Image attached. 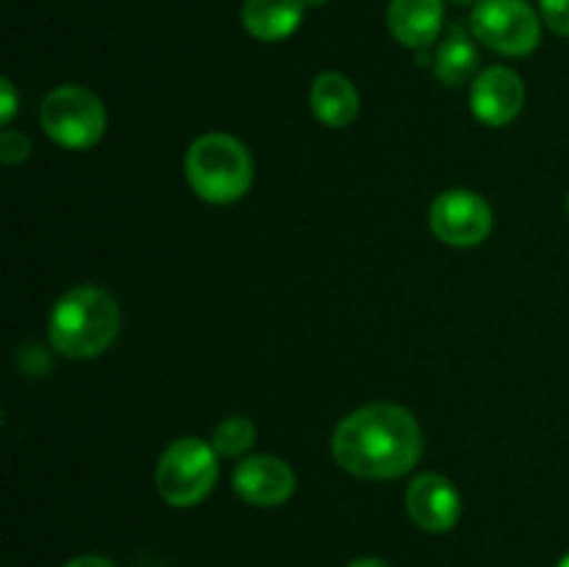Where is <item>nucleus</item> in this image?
Returning a JSON list of instances; mask_svg holds the SVG:
<instances>
[{
    "mask_svg": "<svg viewBox=\"0 0 569 567\" xmlns=\"http://www.w3.org/2000/svg\"><path fill=\"white\" fill-rule=\"evenodd\" d=\"M339 467L370 481L400 478L422 456V428L398 404H370L339 420L331 437Z\"/></svg>",
    "mask_w": 569,
    "mask_h": 567,
    "instance_id": "nucleus-1",
    "label": "nucleus"
},
{
    "mask_svg": "<svg viewBox=\"0 0 569 567\" xmlns=\"http://www.w3.org/2000/svg\"><path fill=\"white\" fill-rule=\"evenodd\" d=\"M120 334V306L114 295L94 284L72 287L56 300L48 317V339L67 359H94Z\"/></svg>",
    "mask_w": 569,
    "mask_h": 567,
    "instance_id": "nucleus-2",
    "label": "nucleus"
},
{
    "mask_svg": "<svg viewBox=\"0 0 569 567\" xmlns=\"http://www.w3.org/2000/svg\"><path fill=\"white\" fill-rule=\"evenodd\" d=\"M187 181L200 200L214 206L237 203L253 183V159L231 133H203L187 150Z\"/></svg>",
    "mask_w": 569,
    "mask_h": 567,
    "instance_id": "nucleus-3",
    "label": "nucleus"
},
{
    "mask_svg": "<svg viewBox=\"0 0 569 567\" xmlns=\"http://www.w3.org/2000/svg\"><path fill=\"white\" fill-rule=\"evenodd\" d=\"M220 454L200 437H181L161 454L156 465V489L176 509H189L209 498L220 476Z\"/></svg>",
    "mask_w": 569,
    "mask_h": 567,
    "instance_id": "nucleus-4",
    "label": "nucleus"
},
{
    "mask_svg": "<svg viewBox=\"0 0 569 567\" xmlns=\"http://www.w3.org/2000/svg\"><path fill=\"white\" fill-rule=\"evenodd\" d=\"M39 122L59 148L89 150L103 139L109 117L98 94L76 83H64L44 94Z\"/></svg>",
    "mask_w": 569,
    "mask_h": 567,
    "instance_id": "nucleus-5",
    "label": "nucleus"
},
{
    "mask_svg": "<svg viewBox=\"0 0 569 567\" xmlns=\"http://www.w3.org/2000/svg\"><path fill=\"white\" fill-rule=\"evenodd\" d=\"M470 33L500 56H528L542 39V17L528 0H478Z\"/></svg>",
    "mask_w": 569,
    "mask_h": 567,
    "instance_id": "nucleus-6",
    "label": "nucleus"
},
{
    "mask_svg": "<svg viewBox=\"0 0 569 567\" xmlns=\"http://www.w3.org/2000/svg\"><path fill=\"white\" fill-rule=\"evenodd\" d=\"M433 237L453 248H476L492 233V206L472 189H448L431 203Z\"/></svg>",
    "mask_w": 569,
    "mask_h": 567,
    "instance_id": "nucleus-7",
    "label": "nucleus"
},
{
    "mask_svg": "<svg viewBox=\"0 0 569 567\" xmlns=\"http://www.w3.org/2000/svg\"><path fill=\"white\" fill-rule=\"evenodd\" d=\"M526 106V83L511 67H489L472 81L470 109L478 122L489 128H503Z\"/></svg>",
    "mask_w": 569,
    "mask_h": 567,
    "instance_id": "nucleus-8",
    "label": "nucleus"
},
{
    "mask_svg": "<svg viewBox=\"0 0 569 567\" xmlns=\"http://www.w3.org/2000/svg\"><path fill=\"white\" fill-rule=\"evenodd\" d=\"M233 493L250 506L272 509L292 498L295 470L283 459L270 454L248 456L233 470Z\"/></svg>",
    "mask_w": 569,
    "mask_h": 567,
    "instance_id": "nucleus-9",
    "label": "nucleus"
},
{
    "mask_svg": "<svg viewBox=\"0 0 569 567\" xmlns=\"http://www.w3.org/2000/svg\"><path fill=\"white\" fill-rule=\"evenodd\" d=\"M406 509L422 531L442 534L459 523L461 495L450 478L439 472H422L406 489Z\"/></svg>",
    "mask_w": 569,
    "mask_h": 567,
    "instance_id": "nucleus-10",
    "label": "nucleus"
},
{
    "mask_svg": "<svg viewBox=\"0 0 569 567\" xmlns=\"http://www.w3.org/2000/svg\"><path fill=\"white\" fill-rule=\"evenodd\" d=\"M387 20L389 31L400 44L426 50L442 33L445 0H392Z\"/></svg>",
    "mask_w": 569,
    "mask_h": 567,
    "instance_id": "nucleus-11",
    "label": "nucleus"
},
{
    "mask_svg": "<svg viewBox=\"0 0 569 567\" xmlns=\"http://www.w3.org/2000/svg\"><path fill=\"white\" fill-rule=\"evenodd\" d=\"M303 11V0H244L242 26L259 42H281L298 31Z\"/></svg>",
    "mask_w": 569,
    "mask_h": 567,
    "instance_id": "nucleus-12",
    "label": "nucleus"
},
{
    "mask_svg": "<svg viewBox=\"0 0 569 567\" xmlns=\"http://www.w3.org/2000/svg\"><path fill=\"white\" fill-rule=\"evenodd\" d=\"M311 111L328 128H345L359 115V89L342 72H322L311 83Z\"/></svg>",
    "mask_w": 569,
    "mask_h": 567,
    "instance_id": "nucleus-13",
    "label": "nucleus"
},
{
    "mask_svg": "<svg viewBox=\"0 0 569 567\" xmlns=\"http://www.w3.org/2000/svg\"><path fill=\"white\" fill-rule=\"evenodd\" d=\"M478 67V48L461 26H450L433 53V72L448 87H461Z\"/></svg>",
    "mask_w": 569,
    "mask_h": 567,
    "instance_id": "nucleus-14",
    "label": "nucleus"
},
{
    "mask_svg": "<svg viewBox=\"0 0 569 567\" xmlns=\"http://www.w3.org/2000/svg\"><path fill=\"white\" fill-rule=\"evenodd\" d=\"M253 442H256V426L250 417H242V415H233L228 417V420H222L220 426L214 428V437H211V445H214L217 454L231 456V459L248 454V450L253 448Z\"/></svg>",
    "mask_w": 569,
    "mask_h": 567,
    "instance_id": "nucleus-15",
    "label": "nucleus"
},
{
    "mask_svg": "<svg viewBox=\"0 0 569 567\" xmlns=\"http://www.w3.org/2000/svg\"><path fill=\"white\" fill-rule=\"evenodd\" d=\"M28 156H31V142H28L26 133L20 131H3V137H0V161L9 167L20 165V161H26Z\"/></svg>",
    "mask_w": 569,
    "mask_h": 567,
    "instance_id": "nucleus-16",
    "label": "nucleus"
},
{
    "mask_svg": "<svg viewBox=\"0 0 569 567\" xmlns=\"http://www.w3.org/2000/svg\"><path fill=\"white\" fill-rule=\"evenodd\" d=\"M539 17L550 31L569 37V0H539Z\"/></svg>",
    "mask_w": 569,
    "mask_h": 567,
    "instance_id": "nucleus-17",
    "label": "nucleus"
},
{
    "mask_svg": "<svg viewBox=\"0 0 569 567\" xmlns=\"http://www.w3.org/2000/svg\"><path fill=\"white\" fill-rule=\"evenodd\" d=\"M14 115H17V89L9 78H3V81H0V122L9 126V122L14 120Z\"/></svg>",
    "mask_w": 569,
    "mask_h": 567,
    "instance_id": "nucleus-18",
    "label": "nucleus"
},
{
    "mask_svg": "<svg viewBox=\"0 0 569 567\" xmlns=\"http://www.w3.org/2000/svg\"><path fill=\"white\" fill-rule=\"evenodd\" d=\"M64 567H117V565L111 559H106V556L83 554V556H76V559L67 561Z\"/></svg>",
    "mask_w": 569,
    "mask_h": 567,
    "instance_id": "nucleus-19",
    "label": "nucleus"
},
{
    "mask_svg": "<svg viewBox=\"0 0 569 567\" xmlns=\"http://www.w3.org/2000/svg\"><path fill=\"white\" fill-rule=\"evenodd\" d=\"M348 567H389L383 559H376V556H361V559H353Z\"/></svg>",
    "mask_w": 569,
    "mask_h": 567,
    "instance_id": "nucleus-20",
    "label": "nucleus"
},
{
    "mask_svg": "<svg viewBox=\"0 0 569 567\" xmlns=\"http://www.w3.org/2000/svg\"><path fill=\"white\" fill-rule=\"evenodd\" d=\"M303 3H306V6H326L328 0H303Z\"/></svg>",
    "mask_w": 569,
    "mask_h": 567,
    "instance_id": "nucleus-21",
    "label": "nucleus"
},
{
    "mask_svg": "<svg viewBox=\"0 0 569 567\" xmlns=\"http://www.w3.org/2000/svg\"><path fill=\"white\" fill-rule=\"evenodd\" d=\"M556 567H569V554L561 556V559H559V565H556Z\"/></svg>",
    "mask_w": 569,
    "mask_h": 567,
    "instance_id": "nucleus-22",
    "label": "nucleus"
},
{
    "mask_svg": "<svg viewBox=\"0 0 569 567\" xmlns=\"http://www.w3.org/2000/svg\"><path fill=\"white\" fill-rule=\"evenodd\" d=\"M453 3H478V0H453Z\"/></svg>",
    "mask_w": 569,
    "mask_h": 567,
    "instance_id": "nucleus-23",
    "label": "nucleus"
},
{
    "mask_svg": "<svg viewBox=\"0 0 569 567\" xmlns=\"http://www.w3.org/2000/svg\"><path fill=\"white\" fill-rule=\"evenodd\" d=\"M567 215H569V195H567Z\"/></svg>",
    "mask_w": 569,
    "mask_h": 567,
    "instance_id": "nucleus-24",
    "label": "nucleus"
}]
</instances>
